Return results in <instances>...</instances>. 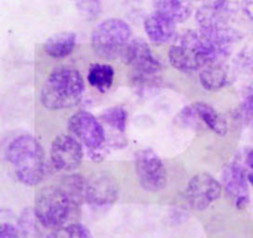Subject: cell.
I'll list each match as a JSON object with an SVG mask.
<instances>
[{"mask_svg":"<svg viewBox=\"0 0 253 238\" xmlns=\"http://www.w3.org/2000/svg\"><path fill=\"white\" fill-rule=\"evenodd\" d=\"M242 118L246 125H250L253 119V90L245 98L242 103Z\"/></svg>","mask_w":253,"mask_h":238,"instance_id":"obj_23","label":"cell"},{"mask_svg":"<svg viewBox=\"0 0 253 238\" xmlns=\"http://www.w3.org/2000/svg\"><path fill=\"white\" fill-rule=\"evenodd\" d=\"M155 9L158 14L177 22H184L192 14V6L188 0H155Z\"/></svg>","mask_w":253,"mask_h":238,"instance_id":"obj_16","label":"cell"},{"mask_svg":"<svg viewBox=\"0 0 253 238\" xmlns=\"http://www.w3.org/2000/svg\"><path fill=\"white\" fill-rule=\"evenodd\" d=\"M229 49L220 48L205 39L200 31H187L169 48V62L184 73L204 69L209 64L221 63L229 56Z\"/></svg>","mask_w":253,"mask_h":238,"instance_id":"obj_1","label":"cell"},{"mask_svg":"<svg viewBox=\"0 0 253 238\" xmlns=\"http://www.w3.org/2000/svg\"><path fill=\"white\" fill-rule=\"evenodd\" d=\"M199 79L204 89L216 91L226 86V84L229 83V73L221 63H214L207 66L200 72Z\"/></svg>","mask_w":253,"mask_h":238,"instance_id":"obj_17","label":"cell"},{"mask_svg":"<svg viewBox=\"0 0 253 238\" xmlns=\"http://www.w3.org/2000/svg\"><path fill=\"white\" fill-rule=\"evenodd\" d=\"M77 209L78 206L58 184L42 188L35 198V216L47 229L56 230L66 226Z\"/></svg>","mask_w":253,"mask_h":238,"instance_id":"obj_4","label":"cell"},{"mask_svg":"<svg viewBox=\"0 0 253 238\" xmlns=\"http://www.w3.org/2000/svg\"><path fill=\"white\" fill-rule=\"evenodd\" d=\"M58 185L77 206L79 207L83 204L85 200L86 180L81 174H68L61 180Z\"/></svg>","mask_w":253,"mask_h":238,"instance_id":"obj_19","label":"cell"},{"mask_svg":"<svg viewBox=\"0 0 253 238\" xmlns=\"http://www.w3.org/2000/svg\"><path fill=\"white\" fill-rule=\"evenodd\" d=\"M246 163L247 165H249V169H250V172L247 173V178H249L250 184L253 185V148L250 151L249 155H247Z\"/></svg>","mask_w":253,"mask_h":238,"instance_id":"obj_25","label":"cell"},{"mask_svg":"<svg viewBox=\"0 0 253 238\" xmlns=\"http://www.w3.org/2000/svg\"><path fill=\"white\" fill-rule=\"evenodd\" d=\"M100 119L106 125L115 128L119 132H125L126 123H127V113L123 106H113L110 109H106L101 114Z\"/></svg>","mask_w":253,"mask_h":238,"instance_id":"obj_20","label":"cell"},{"mask_svg":"<svg viewBox=\"0 0 253 238\" xmlns=\"http://www.w3.org/2000/svg\"><path fill=\"white\" fill-rule=\"evenodd\" d=\"M83 160L81 142L72 135H59L51 145L52 165L59 172L73 173Z\"/></svg>","mask_w":253,"mask_h":238,"instance_id":"obj_10","label":"cell"},{"mask_svg":"<svg viewBox=\"0 0 253 238\" xmlns=\"http://www.w3.org/2000/svg\"><path fill=\"white\" fill-rule=\"evenodd\" d=\"M119 197V183L109 172H95L86 179L85 201L94 206H108Z\"/></svg>","mask_w":253,"mask_h":238,"instance_id":"obj_11","label":"cell"},{"mask_svg":"<svg viewBox=\"0 0 253 238\" xmlns=\"http://www.w3.org/2000/svg\"><path fill=\"white\" fill-rule=\"evenodd\" d=\"M123 57L125 63L132 67L141 77H151L162 69L161 62L156 58L147 42L142 39L132 40Z\"/></svg>","mask_w":253,"mask_h":238,"instance_id":"obj_12","label":"cell"},{"mask_svg":"<svg viewBox=\"0 0 253 238\" xmlns=\"http://www.w3.org/2000/svg\"><path fill=\"white\" fill-rule=\"evenodd\" d=\"M0 238H21V235L12 225L2 224L0 227Z\"/></svg>","mask_w":253,"mask_h":238,"instance_id":"obj_24","label":"cell"},{"mask_svg":"<svg viewBox=\"0 0 253 238\" xmlns=\"http://www.w3.org/2000/svg\"><path fill=\"white\" fill-rule=\"evenodd\" d=\"M249 178L244 168L236 163L226 165L221 174V185L237 209H244L249 204Z\"/></svg>","mask_w":253,"mask_h":238,"instance_id":"obj_13","label":"cell"},{"mask_svg":"<svg viewBox=\"0 0 253 238\" xmlns=\"http://www.w3.org/2000/svg\"><path fill=\"white\" fill-rule=\"evenodd\" d=\"M84 93V80L77 69L62 66L44 81L40 94L42 105L48 110H64L78 105Z\"/></svg>","mask_w":253,"mask_h":238,"instance_id":"obj_2","label":"cell"},{"mask_svg":"<svg viewBox=\"0 0 253 238\" xmlns=\"http://www.w3.org/2000/svg\"><path fill=\"white\" fill-rule=\"evenodd\" d=\"M114 76L115 73L110 64L95 63L89 68L88 81L96 90L106 91L113 85Z\"/></svg>","mask_w":253,"mask_h":238,"instance_id":"obj_18","label":"cell"},{"mask_svg":"<svg viewBox=\"0 0 253 238\" xmlns=\"http://www.w3.org/2000/svg\"><path fill=\"white\" fill-rule=\"evenodd\" d=\"M135 170L141 188L146 192H161L167 184V172L162 159L152 150L138 151L135 155Z\"/></svg>","mask_w":253,"mask_h":238,"instance_id":"obj_6","label":"cell"},{"mask_svg":"<svg viewBox=\"0 0 253 238\" xmlns=\"http://www.w3.org/2000/svg\"><path fill=\"white\" fill-rule=\"evenodd\" d=\"M131 42V29L121 19H108L91 34V47L96 56L108 61L123 57Z\"/></svg>","mask_w":253,"mask_h":238,"instance_id":"obj_5","label":"cell"},{"mask_svg":"<svg viewBox=\"0 0 253 238\" xmlns=\"http://www.w3.org/2000/svg\"><path fill=\"white\" fill-rule=\"evenodd\" d=\"M68 130L90 150H99L105 142V131L98 119L84 110L77 111L68 121Z\"/></svg>","mask_w":253,"mask_h":238,"instance_id":"obj_9","label":"cell"},{"mask_svg":"<svg viewBox=\"0 0 253 238\" xmlns=\"http://www.w3.org/2000/svg\"><path fill=\"white\" fill-rule=\"evenodd\" d=\"M76 5L79 11L86 19H96L100 15L101 2L100 0H76Z\"/></svg>","mask_w":253,"mask_h":238,"instance_id":"obj_22","label":"cell"},{"mask_svg":"<svg viewBox=\"0 0 253 238\" xmlns=\"http://www.w3.org/2000/svg\"><path fill=\"white\" fill-rule=\"evenodd\" d=\"M6 158L17 179L27 187L40 184L44 177V156L41 145L31 135H20L6 147Z\"/></svg>","mask_w":253,"mask_h":238,"instance_id":"obj_3","label":"cell"},{"mask_svg":"<svg viewBox=\"0 0 253 238\" xmlns=\"http://www.w3.org/2000/svg\"><path fill=\"white\" fill-rule=\"evenodd\" d=\"M250 125H251V127H252V131H253V119H252V121H251V123H250Z\"/></svg>","mask_w":253,"mask_h":238,"instance_id":"obj_26","label":"cell"},{"mask_svg":"<svg viewBox=\"0 0 253 238\" xmlns=\"http://www.w3.org/2000/svg\"><path fill=\"white\" fill-rule=\"evenodd\" d=\"M47 238H91L90 232L81 224H69L56 229Z\"/></svg>","mask_w":253,"mask_h":238,"instance_id":"obj_21","label":"cell"},{"mask_svg":"<svg viewBox=\"0 0 253 238\" xmlns=\"http://www.w3.org/2000/svg\"><path fill=\"white\" fill-rule=\"evenodd\" d=\"M178 119L182 125L193 127L195 130L205 126L220 136H225L227 133V123L225 119L207 103L199 101L185 106L180 111Z\"/></svg>","mask_w":253,"mask_h":238,"instance_id":"obj_8","label":"cell"},{"mask_svg":"<svg viewBox=\"0 0 253 238\" xmlns=\"http://www.w3.org/2000/svg\"><path fill=\"white\" fill-rule=\"evenodd\" d=\"M221 193V183L217 182L208 173H200L194 175L188 183L185 189V200L192 209L204 211L219 199Z\"/></svg>","mask_w":253,"mask_h":238,"instance_id":"obj_7","label":"cell"},{"mask_svg":"<svg viewBox=\"0 0 253 238\" xmlns=\"http://www.w3.org/2000/svg\"><path fill=\"white\" fill-rule=\"evenodd\" d=\"M76 43L77 35L74 32H59L44 42L43 49L52 58H64L73 52Z\"/></svg>","mask_w":253,"mask_h":238,"instance_id":"obj_15","label":"cell"},{"mask_svg":"<svg viewBox=\"0 0 253 238\" xmlns=\"http://www.w3.org/2000/svg\"><path fill=\"white\" fill-rule=\"evenodd\" d=\"M145 31L148 39L158 44H165L175 39V22L165 15L153 12L145 20Z\"/></svg>","mask_w":253,"mask_h":238,"instance_id":"obj_14","label":"cell"}]
</instances>
